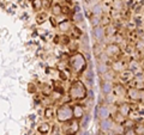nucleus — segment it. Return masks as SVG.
<instances>
[{
    "mask_svg": "<svg viewBox=\"0 0 144 135\" xmlns=\"http://www.w3.org/2000/svg\"><path fill=\"white\" fill-rule=\"evenodd\" d=\"M70 66H71V68L73 72L81 73V72L84 70V68H85L87 61H85L84 56L81 54V53H77V54H75L71 58V60H70Z\"/></svg>",
    "mask_w": 144,
    "mask_h": 135,
    "instance_id": "1",
    "label": "nucleus"
},
{
    "mask_svg": "<svg viewBox=\"0 0 144 135\" xmlns=\"http://www.w3.org/2000/svg\"><path fill=\"white\" fill-rule=\"evenodd\" d=\"M87 94V90H85V86L81 81H75L71 85V88H70V97L72 99H81V98L85 97Z\"/></svg>",
    "mask_w": 144,
    "mask_h": 135,
    "instance_id": "2",
    "label": "nucleus"
},
{
    "mask_svg": "<svg viewBox=\"0 0 144 135\" xmlns=\"http://www.w3.org/2000/svg\"><path fill=\"white\" fill-rule=\"evenodd\" d=\"M58 120L60 122H66V121H70L72 120L73 115H72V106L70 105H62L58 109Z\"/></svg>",
    "mask_w": 144,
    "mask_h": 135,
    "instance_id": "3",
    "label": "nucleus"
},
{
    "mask_svg": "<svg viewBox=\"0 0 144 135\" xmlns=\"http://www.w3.org/2000/svg\"><path fill=\"white\" fill-rule=\"evenodd\" d=\"M72 115L76 118H82L83 117V108L81 104H75L72 106Z\"/></svg>",
    "mask_w": 144,
    "mask_h": 135,
    "instance_id": "4",
    "label": "nucleus"
},
{
    "mask_svg": "<svg viewBox=\"0 0 144 135\" xmlns=\"http://www.w3.org/2000/svg\"><path fill=\"white\" fill-rule=\"evenodd\" d=\"M93 34H94V37L97 41H101V40H103V37H105V31H103V29L101 26H95Z\"/></svg>",
    "mask_w": 144,
    "mask_h": 135,
    "instance_id": "5",
    "label": "nucleus"
},
{
    "mask_svg": "<svg viewBox=\"0 0 144 135\" xmlns=\"http://www.w3.org/2000/svg\"><path fill=\"white\" fill-rule=\"evenodd\" d=\"M78 128H79V126H78L77 121H72L71 123L68 124V130H66V134L72 135V134H75V133H77Z\"/></svg>",
    "mask_w": 144,
    "mask_h": 135,
    "instance_id": "6",
    "label": "nucleus"
},
{
    "mask_svg": "<svg viewBox=\"0 0 144 135\" xmlns=\"http://www.w3.org/2000/svg\"><path fill=\"white\" fill-rule=\"evenodd\" d=\"M112 128H113V122H112L111 120L105 118L102 122H101V129H102V130L108 132V130H111Z\"/></svg>",
    "mask_w": 144,
    "mask_h": 135,
    "instance_id": "7",
    "label": "nucleus"
},
{
    "mask_svg": "<svg viewBox=\"0 0 144 135\" xmlns=\"http://www.w3.org/2000/svg\"><path fill=\"white\" fill-rule=\"evenodd\" d=\"M97 115H99V117L102 118V120L108 118V116H109V110L106 108V106H100V108H99V111H97Z\"/></svg>",
    "mask_w": 144,
    "mask_h": 135,
    "instance_id": "8",
    "label": "nucleus"
},
{
    "mask_svg": "<svg viewBox=\"0 0 144 135\" xmlns=\"http://www.w3.org/2000/svg\"><path fill=\"white\" fill-rule=\"evenodd\" d=\"M128 97L132 99H139V98H142V91L139 92L138 88H131L128 91Z\"/></svg>",
    "mask_w": 144,
    "mask_h": 135,
    "instance_id": "9",
    "label": "nucleus"
},
{
    "mask_svg": "<svg viewBox=\"0 0 144 135\" xmlns=\"http://www.w3.org/2000/svg\"><path fill=\"white\" fill-rule=\"evenodd\" d=\"M132 78H133L132 70H125V72H122L121 76H120V79H121L124 82H127V81H130Z\"/></svg>",
    "mask_w": 144,
    "mask_h": 135,
    "instance_id": "10",
    "label": "nucleus"
},
{
    "mask_svg": "<svg viewBox=\"0 0 144 135\" xmlns=\"http://www.w3.org/2000/svg\"><path fill=\"white\" fill-rule=\"evenodd\" d=\"M119 48L116 47V46H109L108 47V49H107V53H108V55H118L119 54Z\"/></svg>",
    "mask_w": 144,
    "mask_h": 135,
    "instance_id": "11",
    "label": "nucleus"
},
{
    "mask_svg": "<svg viewBox=\"0 0 144 135\" xmlns=\"http://www.w3.org/2000/svg\"><path fill=\"white\" fill-rule=\"evenodd\" d=\"M119 111H120V115L127 116L128 114H130V106H128L127 104H124V105H121V106L119 108Z\"/></svg>",
    "mask_w": 144,
    "mask_h": 135,
    "instance_id": "12",
    "label": "nucleus"
},
{
    "mask_svg": "<svg viewBox=\"0 0 144 135\" xmlns=\"http://www.w3.org/2000/svg\"><path fill=\"white\" fill-rule=\"evenodd\" d=\"M102 91L105 92V93H111V91H112V84L109 82V81H106L105 84L102 85Z\"/></svg>",
    "mask_w": 144,
    "mask_h": 135,
    "instance_id": "13",
    "label": "nucleus"
},
{
    "mask_svg": "<svg viewBox=\"0 0 144 135\" xmlns=\"http://www.w3.org/2000/svg\"><path fill=\"white\" fill-rule=\"evenodd\" d=\"M89 121H90V116H89V115H83V120H82V127H83V128H87V127H88Z\"/></svg>",
    "mask_w": 144,
    "mask_h": 135,
    "instance_id": "14",
    "label": "nucleus"
},
{
    "mask_svg": "<svg viewBox=\"0 0 144 135\" xmlns=\"http://www.w3.org/2000/svg\"><path fill=\"white\" fill-rule=\"evenodd\" d=\"M48 130H49V126H48V123H42L39 127V132H40V133H47Z\"/></svg>",
    "mask_w": 144,
    "mask_h": 135,
    "instance_id": "15",
    "label": "nucleus"
},
{
    "mask_svg": "<svg viewBox=\"0 0 144 135\" xmlns=\"http://www.w3.org/2000/svg\"><path fill=\"white\" fill-rule=\"evenodd\" d=\"M68 29H70V23H68V22L65 20V22H62L60 24V30H61V31H67Z\"/></svg>",
    "mask_w": 144,
    "mask_h": 135,
    "instance_id": "16",
    "label": "nucleus"
},
{
    "mask_svg": "<svg viewBox=\"0 0 144 135\" xmlns=\"http://www.w3.org/2000/svg\"><path fill=\"white\" fill-rule=\"evenodd\" d=\"M87 79L90 84H93V80H94V73L91 70H88V73H87Z\"/></svg>",
    "mask_w": 144,
    "mask_h": 135,
    "instance_id": "17",
    "label": "nucleus"
},
{
    "mask_svg": "<svg viewBox=\"0 0 144 135\" xmlns=\"http://www.w3.org/2000/svg\"><path fill=\"white\" fill-rule=\"evenodd\" d=\"M73 19H75V22H83V14L81 12H76Z\"/></svg>",
    "mask_w": 144,
    "mask_h": 135,
    "instance_id": "18",
    "label": "nucleus"
},
{
    "mask_svg": "<svg viewBox=\"0 0 144 135\" xmlns=\"http://www.w3.org/2000/svg\"><path fill=\"white\" fill-rule=\"evenodd\" d=\"M93 13L94 14H96V16H99V14H101L102 13V8H101L100 5H96L94 7V10H93Z\"/></svg>",
    "mask_w": 144,
    "mask_h": 135,
    "instance_id": "19",
    "label": "nucleus"
},
{
    "mask_svg": "<svg viewBox=\"0 0 144 135\" xmlns=\"http://www.w3.org/2000/svg\"><path fill=\"white\" fill-rule=\"evenodd\" d=\"M33 5H34V7H35L36 10H40V8H41V6H42V1H41V0H34Z\"/></svg>",
    "mask_w": 144,
    "mask_h": 135,
    "instance_id": "20",
    "label": "nucleus"
},
{
    "mask_svg": "<svg viewBox=\"0 0 144 135\" xmlns=\"http://www.w3.org/2000/svg\"><path fill=\"white\" fill-rule=\"evenodd\" d=\"M61 7L59 5H55L54 7H53V14H55V16H58V14H60L61 13Z\"/></svg>",
    "mask_w": 144,
    "mask_h": 135,
    "instance_id": "21",
    "label": "nucleus"
},
{
    "mask_svg": "<svg viewBox=\"0 0 144 135\" xmlns=\"http://www.w3.org/2000/svg\"><path fill=\"white\" fill-rule=\"evenodd\" d=\"M107 70H108V67H107L106 65L101 64V65L99 66V72H100V73H106Z\"/></svg>",
    "mask_w": 144,
    "mask_h": 135,
    "instance_id": "22",
    "label": "nucleus"
},
{
    "mask_svg": "<svg viewBox=\"0 0 144 135\" xmlns=\"http://www.w3.org/2000/svg\"><path fill=\"white\" fill-rule=\"evenodd\" d=\"M91 23H93V25H94V26H97V24L100 23V19H99V18H93Z\"/></svg>",
    "mask_w": 144,
    "mask_h": 135,
    "instance_id": "23",
    "label": "nucleus"
},
{
    "mask_svg": "<svg viewBox=\"0 0 144 135\" xmlns=\"http://www.w3.org/2000/svg\"><path fill=\"white\" fill-rule=\"evenodd\" d=\"M52 114H53V110H52V109H47V110H46V116H47V117H50Z\"/></svg>",
    "mask_w": 144,
    "mask_h": 135,
    "instance_id": "24",
    "label": "nucleus"
},
{
    "mask_svg": "<svg viewBox=\"0 0 144 135\" xmlns=\"http://www.w3.org/2000/svg\"><path fill=\"white\" fill-rule=\"evenodd\" d=\"M62 38H64V40H61V41H62L64 43H67V42H68V40H67L66 36H62Z\"/></svg>",
    "mask_w": 144,
    "mask_h": 135,
    "instance_id": "25",
    "label": "nucleus"
},
{
    "mask_svg": "<svg viewBox=\"0 0 144 135\" xmlns=\"http://www.w3.org/2000/svg\"><path fill=\"white\" fill-rule=\"evenodd\" d=\"M89 97H91V98L94 97V92H93V91H90V92H89Z\"/></svg>",
    "mask_w": 144,
    "mask_h": 135,
    "instance_id": "26",
    "label": "nucleus"
}]
</instances>
